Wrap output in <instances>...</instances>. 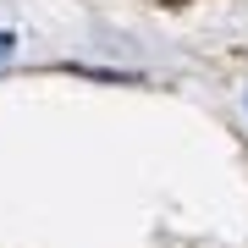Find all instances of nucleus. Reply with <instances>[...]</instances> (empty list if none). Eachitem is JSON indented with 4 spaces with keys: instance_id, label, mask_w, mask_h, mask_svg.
Instances as JSON below:
<instances>
[]
</instances>
